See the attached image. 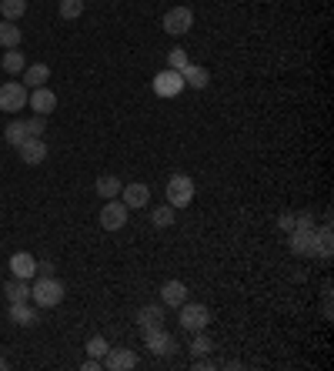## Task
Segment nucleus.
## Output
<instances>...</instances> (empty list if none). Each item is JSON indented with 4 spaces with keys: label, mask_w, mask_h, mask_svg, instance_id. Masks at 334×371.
Segmentation results:
<instances>
[{
    "label": "nucleus",
    "mask_w": 334,
    "mask_h": 371,
    "mask_svg": "<svg viewBox=\"0 0 334 371\" xmlns=\"http://www.w3.org/2000/svg\"><path fill=\"white\" fill-rule=\"evenodd\" d=\"M84 14V0H60V17L64 20H77Z\"/></svg>",
    "instance_id": "28"
},
{
    "label": "nucleus",
    "mask_w": 334,
    "mask_h": 371,
    "mask_svg": "<svg viewBox=\"0 0 334 371\" xmlns=\"http://www.w3.org/2000/svg\"><path fill=\"white\" fill-rule=\"evenodd\" d=\"M187 64H191V57H187L184 47H174V51H167V67H170V71H184Z\"/></svg>",
    "instance_id": "27"
},
{
    "label": "nucleus",
    "mask_w": 334,
    "mask_h": 371,
    "mask_svg": "<svg viewBox=\"0 0 334 371\" xmlns=\"http://www.w3.org/2000/svg\"><path fill=\"white\" fill-rule=\"evenodd\" d=\"M10 321L20 328H34L37 325V308H30L27 301H14L10 304Z\"/></svg>",
    "instance_id": "17"
},
{
    "label": "nucleus",
    "mask_w": 334,
    "mask_h": 371,
    "mask_svg": "<svg viewBox=\"0 0 334 371\" xmlns=\"http://www.w3.org/2000/svg\"><path fill=\"white\" fill-rule=\"evenodd\" d=\"M184 91V77L181 71H161V74H154V94L157 97H177V94Z\"/></svg>",
    "instance_id": "9"
},
{
    "label": "nucleus",
    "mask_w": 334,
    "mask_h": 371,
    "mask_svg": "<svg viewBox=\"0 0 334 371\" xmlns=\"http://www.w3.org/2000/svg\"><path fill=\"white\" fill-rule=\"evenodd\" d=\"M0 248H3V241H0Z\"/></svg>",
    "instance_id": "38"
},
{
    "label": "nucleus",
    "mask_w": 334,
    "mask_h": 371,
    "mask_svg": "<svg viewBox=\"0 0 334 371\" xmlns=\"http://www.w3.org/2000/svg\"><path fill=\"white\" fill-rule=\"evenodd\" d=\"M315 234H317V258H328V254H331V227L324 224Z\"/></svg>",
    "instance_id": "30"
},
{
    "label": "nucleus",
    "mask_w": 334,
    "mask_h": 371,
    "mask_svg": "<svg viewBox=\"0 0 334 371\" xmlns=\"http://www.w3.org/2000/svg\"><path fill=\"white\" fill-rule=\"evenodd\" d=\"M181 328L184 331H207V325H211V308L207 304H201V301H184L181 308Z\"/></svg>",
    "instance_id": "2"
},
{
    "label": "nucleus",
    "mask_w": 334,
    "mask_h": 371,
    "mask_svg": "<svg viewBox=\"0 0 334 371\" xmlns=\"http://www.w3.org/2000/svg\"><path fill=\"white\" fill-rule=\"evenodd\" d=\"M128 211L130 207L121 201V198H111L107 205L100 207V227L104 231H121L124 224H128Z\"/></svg>",
    "instance_id": "8"
},
{
    "label": "nucleus",
    "mask_w": 334,
    "mask_h": 371,
    "mask_svg": "<svg viewBox=\"0 0 334 371\" xmlns=\"http://www.w3.org/2000/svg\"><path fill=\"white\" fill-rule=\"evenodd\" d=\"M64 284L54 278V275H37V281L30 284V301L37 304V308H57L60 301H64Z\"/></svg>",
    "instance_id": "1"
},
{
    "label": "nucleus",
    "mask_w": 334,
    "mask_h": 371,
    "mask_svg": "<svg viewBox=\"0 0 334 371\" xmlns=\"http://www.w3.org/2000/svg\"><path fill=\"white\" fill-rule=\"evenodd\" d=\"M47 80H51V67H47V64H27V67L20 71V84H24L27 91L44 87Z\"/></svg>",
    "instance_id": "14"
},
{
    "label": "nucleus",
    "mask_w": 334,
    "mask_h": 371,
    "mask_svg": "<svg viewBox=\"0 0 334 371\" xmlns=\"http://www.w3.org/2000/svg\"><path fill=\"white\" fill-rule=\"evenodd\" d=\"M194 201V181L187 174H174L167 181V205L170 207H187Z\"/></svg>",
    "instance_id": "5"
},
{
    "label": "nucleus",
    "mask_w": 334,
    "mask_h": 371,
    "mask_svg": "<svg viewBox=\"0 0 334 371\" xmlns=\"http://www.w3.org/2000/svg\"><path fill=\"white\" fill-rule=\"evenodd\" d=\"M27 87L20 80H7L0 84V111L3 114H20V107H27Z\"/></svg>",
    "instance_id": "4"
},
{
    "label": "nucleus",
    "mask_w": 334,
    "mask_h": 371,
    "mask_svg": "<svg viewBox=\"0 0 334 371\" xmlns=\"http://www.w3.org/2000/svg\"><path fill=\"white\" fill-rule=\"evenodd\" d=\"M20 40H24V34H20V27L14 24V20H3L0 24V47H20Z\"/></svg>",
    "instance_id": "23"
},
{
    "label": "nucleus",
    "mask_w": 334,
    "mask_h": 371,
    "mask_svg": "<svg viewBox=\"0 0 334 371\" xmlns=\"http://www.w3.org/2000/svg\"><path fill=\"white\" fill-rule=\"evenodd\" d=\"M3 295H7V301H10V304H14V301H30V281L10 278L7 284H3Z\"/></svg>",
    "instance_id": "20"
},
{
    "label": "nucleus",
    "mask_w": 334,
    "mask_h": 371,
    "mask_svg": "<svg viewBox=\"0 0 334 371\" xmlns=\"http://www.w3.org/2000/svg\"><path fill=\"white\" fill-rule=\"evenodd\" d=\"M187 301V284L184 281H164V288H161V304L164 308H181Z\"/></svg>",
    "instance_id": "15"
},
{
    "label": "nucleus",
    "mask_w": 334,
    "mask_h": 371,
    "mask_svg": "<svg viewBox=\"0 0 334 371\" xmlns=\"http://www.w3.org/2000/svg\"><path fill=\"white\" fill-rule=\"evenodd\" d=\"M211 348H214V345H211V338H207L204 331H194V338H191V352L201 358V354H211Z\"/></svg>",
    "instance_id": "29"
},
{
    "label": "nucleus",
    "mask_w": 334,
    "mask_h": 371,
    "mask_svg": "<svg viewBox=\"0 0 334 371\" xmlns=\"http://www.w3.org/2000/svg\"><path fill=\"white\" fill-rule=\"evenodd\" d=\"M100 365L107 371H128V368H137V354L130 348H107V354L100 358Z\"/></svg>",
    "instance_id": "11"
},
{
    "label": "nucleus",
    "mask_w": 334,
    "mask_h": 371,
    "mask_svg": "<svg viewBox=\"0 0 334 371\" xmlns=\"http://www.w3.org/2000/svg\"><path fill=\"white\" fill-rule=\"evenodd\" d=\"M107 348H111V345H107V338H104V334H94L91 341H87V354H91V358H104Z\"/></svg>",
    "instance_id": "31"
},
{
    "label": "nucleus",
    "mask_w": 334,
    "mask_h": 371,
    "mask_svg": "<svg viewBox=\"0 0 334 371\" xmlns=\"http://www.w3.org/2000/svg\"><path fill=\"white\" fill-rule=\"evenodd\" d=\"M30 137V130H27V121H10L7 130H3V141L10 144V148H20L24 141Z\"/></svg>",
    "instance_id": "21"
},
{
    "label": "nucleus",
    "mask_w": 334,
    "mask_h": 371,
    "mask_svg": "<svg viewBox=\"0 0 334 371\" xmlns=\"http://www.w3.org/2000/svg\"><path fill=\"white\" fill-rule=\"evenodd\" d=\"M181 77H184V87H194V91H204L207 84H211V74L201 64H187L184 71H181Z\"/></svg>",
    "instance_id": "18"
},
{
    "label": "nucleus",
    "mask_w": 334,
    "mask_h": 371,
    "mask_svg": "<svg viewBox=\"0 0 334 371\" xmlns=\"http://www.w3.org/2000/svg\"><path fill=\"white\" fill-rule=\"evenodd\" d=\"M3 368H7V361H3V358H0V371H3Z\"/></svg>",
    "instance_id": "37"
},
{
    "label": "nucleus",
    "mask_w": 334,
    "mask_h": 371,
    "mask_svg": "<svg viewBox=\"0 0 334 371\" xmlns=\"http://www.w3.org/2000/svg\"><path fill=\"white\" fill-rule=\"evenodd\" d=\"M24 67H27V57L20 54V47H10V51L3 54V71H7V74H20Z\"/></svg>",
    "instance_id": "24"
},
{
    "label": "nucleus",
    "mask_w": 334,
    "mask_h": 371,
    "mask_svg": "<svg viewBox=\"0 0 334 371\" xmlns=\"http://www.w3.org/2000/svg\"><path fill=\"white\" fill-rule=\"evenodd\" d=\"M80 368H84V371H97V368H100V358H87Z\"/></svg>",
    "instance_id": "36"
},
{
    "label": "nucleus",
    "mask_w": 334,
    "mask_h": 371,
    "mask_svg": "<svg viewBox=\"0 0 334 371\" xmlns=\"http://www.w3.org/2000/svg\"><path fill=\"white\" fill-rule=\"evenodd\" d=\"M141 331H144V345L150 348V354L167 358V354L177 352V341H174V334L167 331L164 325H150V328H141Z\"/></svg>",
    "instance_id": "3"
},
{
    "label": "nucleus",
    "mask_w": 334,
    "mask_h": 371,
    "mask_svg": "<svg viewBox=\"0 0 334 371\" xmlns=\"http://www.w3.org/2000/svg\"><path fill=\"white\" fill-rule=\"evenodd\" d=\"M191 27H194V10L184 7V3H181V7H170L164 14V31L170 37H184Z\"/></svg>",
    "instance_id": "7"
},
{
    "label": "nucleus",
    "mask_w": 334,
    "mask_h": 371,
    "mask_svg": "<svg viewBox=\"0 0 334 371\" xmlns=\"http://www.w3.org/2000/svg\"><path fill=\"white\" fill-rule=\"evenodd\" d=\"M278 227H281V231H295V214H281Z\"/></svg>",
    "instance_id": "34"
},
{
    "label": "nucleus",
    "mask_w": 334,
    "mask_h": 371,
    "mask_svg": "<svg viewBox=\"0 0 334 371\" xmlns=\"http://www.w3.org/2000/svg\"><path fill=\"white\" fill-rule=\"evenodd\" d=\"M121 201L128 207H148L150 201V187L141 184V181H134V184H124L121 187Z\"/></svg>",
    "instance_id": "16"
},
{
    "label": "nucleus",
    "mask_w": 334,
    "mask_h": 371,
    "mask_svg": "<svg viewBox=\"0 0 334 371\" xmlns=\"http://www.w3.org/2000/svg\"><path fill=\"white\" fill-rule=\"evenodd\" d=\"M295 227H315V218H311L308 211H301V214L295 218Z\"/></svg>",
    "instance_id": "33"
},
{
    "label": "nucleus",
    "mask_w": 334,
    "mask_h": 371,
    "mask_svg": "<svg viewBox=\"0 0 334 371\" xmlns=\"http://www.w3.org/2000/svg\"><path fill=\"white\" fill-rule=\"evenodd\" d=\"M288 248L297 258H317V234L315 227H295L291 238H288Z\"/></svg>",
    "instance_id": "6"
},
{
    "label": "nucleus",
    "mask_w": 334,
    "mask_h": 371,
    "mask_svg": "<svg viewBox=\"0 0 334 371\" xmlns=\"http://www.w3.org/2000/svg\"><path fill=\"white\" fill-rule=\"evenodd\" d=\"M37 275H54V261H37Z\"/></svg>",
    "instance_id": "35"
},
{
    "label": "nucleus",
    "mask_w": 334,
    "mask_h": 371,
    "mask_svg": "<svg viewBox=\"0 0 334 371\" xmlns=\"http://www.w3.org/2000/svg\"><path fill=\"white\" fill-rule=\"evenodd\" d=\"M0 14L3 20H20L27 14V0H0Z\"/></svg>",
    "instance_id": "26"
},
{
    "label": "nucleus",
    "mask_w": 334,
    "mask_h": 371,
    "mask_svg": "<svg viewBox=\"0 0 334 371\" xmlns=\"http://www.w3.org/2000/svg\"><path fill=\"white\" fill-rule=\"evenodd\" d=\"M27 107H34V114L47 117V114L57 111V94L47 91V84H44V87H34V91L27 94Z\"/></svg>",
    "instance_id": "10"
},
{
    "label": "nucleus",
    "mask_w": 334,
    "mask_h": 371,
    "mask_svg": "<svg viewBox=\"0 0 334 371\" xmlns=\"http://www.w3.org/2000/svg\"><path fill=\"white\" fill-rule=\"evenodd\" d=\"M121 187H124V181H121L117 174H100V178H97V194H100L104 201L121 198Z\"/></svg>",
    "instance_id": "19"
},
{
    "label": "nucleus",
    "mask_w": 334,
    "mask_h": 371,
    "mask_svg": "<svg viewBox=\"0 0 334 371\" xmlns=\"http://www.w3.org/2000/svg\"><path fill=\"white\" fill-rule=\"evenodd\" d=\"M27 130H30V137H40V134H44V117H30V121H27Z\"/></svg>",
    "instance_id": "32"
},
{
    "label": "nucleus",
    "mask_w": 334,
    "mask_h": 371,
    "mask_svg": "<svg viewBox=\"0 0 334 371\" xmlns=\"http://www.w3.org/2000/svg\"><path fill=\"white\" fill-rule=\"evenodd\" d=\"M164 321V304H144L137 311V328H150V325H161Z\"/></svg>",
    "instance_id": "22"
},
{
    "label": "nucleus",
    "mask_w": 334,
    "mask_h": 371,
    "mask_svg": "<svg viewBox=\"0 0 334 371\" xmlns=\"http://www.w3.org/2000/svg\"><path fill=\"white\" fill-rule=\"evenodd\" d=\"M17 150H20V161L30 164V167H37L47 161V141H44V137H27Z\"/></svg>",
    "instance_id": "12"
},
{
    "label": "nucleus",
    "mask_w": 334,
    "mask_h": 371,
    "mask_svg": "<svg viewBox=\"0 0 334 371\" xmlns=\"http://www.w3.org/2000/svg\"><path fill=\"white\" fill-rule=\"evenodd\" d=\"M10 275H14V278H24V281L37 278V258L27 254V251H17V254L10 258Z\"/></svg>",
    "instance_id": "13"
},
{
    "label": "nucleus",
    "mask_w": 334,
    "mask_h": 371,
    "mask_svg": "<svg viewBox=\"0 0 334 371\" xmlns=\"http://www.w3.org/2000/svg\"><path fill=\"white\" fill-rule=\"evenodd\" d=\"M150 221H154V227H170V224L177 221V207H170V205L154 207V214H150Z\"/></svg>",
    "instance_id": "25"
}]
</instances>
